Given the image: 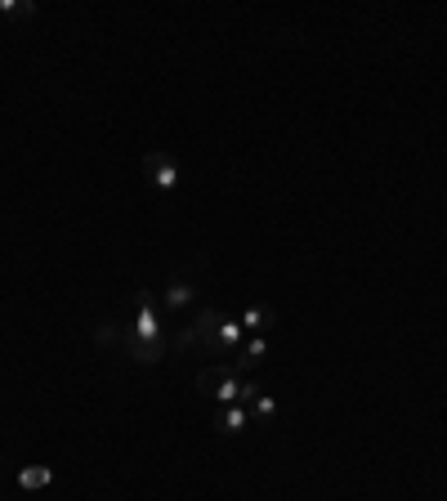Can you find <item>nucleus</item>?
Masks as SVG:
<instances>
[{"instance_id": "obj_1", "label": "nucleus", "mask_w": 447, "mask_h": 501, "mask_svg": "<svg viewBox=\"0 0 447 501\" xmlns=\"http://www.w3.org/2000/svg\"><path fill=\"white\" fill-rule=\"evenodd\" d=\"M197 394H206V398H215L220 407L228 403H242V389H246V380L242 372L233 368V363H215V368H206V372H197Z\"/></svg>"}, {"instance_id": "obj_2", "label": "nucleus", "mask_w": 447, "mask_h": 501, "mask_svg": "<svg viewBox=\"0 0 447 501\" xmlns=\"http://www.w3.org/2000/svg\"><path fill=\"white\" fill-rule=\"evenodd\" d=\"M134 341L139 345H157V341H166V323L157 318V309H152V291L143 287V291H134Z\"/></svg>"}, {"instance_id": "obj_3", "label": "nucleus", "mask_w": 447, "mask_h": 501, "mask_svg": "<svg viewBox=\"0 0 447 501\" xmlns=\"http://www.w3.org/2000/svg\"><path fill=\"white\" fill-rule=\"evenodd\" d=\"M143 175H148V184L157 188V193H175L179 188V179H184V170H179V161L170 157V152H143Z\"/></svg>"}, {"instance_id": "obj_4", "label": "nucleus", "mask_w": 447, "mask_h": 501, "mask_svg": "<svg viewBox=\"0 0 447 501\" xmlns=\"http://www.w3.org/2000/svg\"><path fill=\"white\" fill-rule=\"evenodd\" d=\"M193 296H197V287H193L184 273H175V278L166 282V309H170V314H184V309L193 305Z\"/></svg>"}, {"instance_id": "obj_5", "label": "nucleus", "mask_w": 447, "mask_h": 501, "mask_svg": "<svg viewBox=\"0 0 447 501\" xmlns=\"http://www.w3.org/2000/svg\"><path fill=\"white\" fill-rule=\"evenodd\" d=\"M246 425H251V407H242V403H228V407L215 412V430L228 434V439H233V434H242Z\"/></svg>"}, {"instance_id": "obj_6", "label": "nucleus", "mask_w": 447, "mask_h": 501, "mask_svg": "<svg viewBox=\"0 0 447 501\" xmlns=\"http://www.w3.org/2000/svg\"><path fill=\"white\" fill-rule=\"evenodd\" d=\"M264 359H269V341H264V336H251V341L237 350L233 368H237V372H251V368H260Z\"/></svg>"}, {"instance_id": "obj_7", "label": "nucleus", "mask_w": 447, "mask_h": 501, "mask_svg": "<svg viewBox=\"0 0 447 501\" xmlns=\"http://www.w3.org/2000/svg\"><path fill=\"white\" fill-rule=\"evenodd\" d=\"M237 323H242L246 332H255V336H264V332H269V327L278 323V309H273V305H251V309H246V314H242Z\"/></svg>"}, {"instance_id": "obj_8", "label": "nucleus", "mask_w": 447, "mask_h": 501, "mask_svg": "<svg viewBox=\"0 0 447 501\" xmlns=\"http://www.w3.org/2000/svg\"><path fill=\"white\" fill-rule=\"evenodd\" d=\"M54 484V470L50 466H23L18 470V488L23 493H41V488H50Z\"/></svg>"}, {"instance_id": "obj_9", "label": "nucleus", "mask_w": 447, "mask_h": 501, "mask_svg": "<svg viewBox=\"0 0 447 501\" xmlns=\"http://www.w3.org/2000/svg\"><path fill=\"white\" fill-rule=\"evenodd\" d=\"M278 416V398L273 394H260L255 403H251V421H260V425H269Z\"/></svg>"}, {"instance_id": "obj_10", "label": "nucleus", "mask_w": 447, "mask_h": 501, "mask_svg": "<svg viewBox=\"0 0 447 501\" xmlns=\"http://www.w3.org/2000/svg\"><path fill=\"white\" fill-rule=\"evenodd\" d=\"M0 14H9V18H27L32 5H27V0H0Z\"/></svg>"}]
</instances>
